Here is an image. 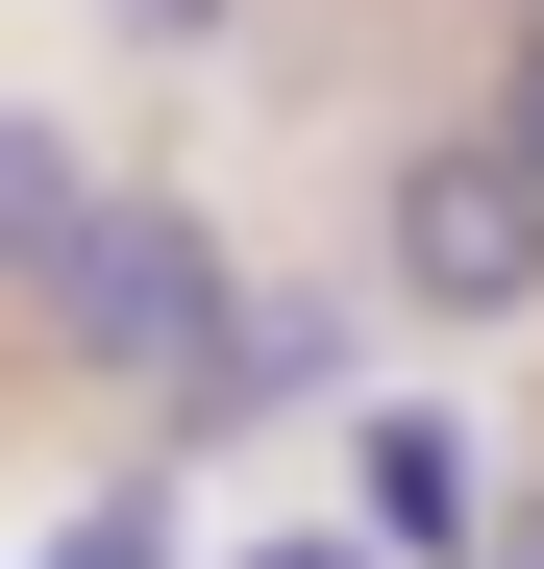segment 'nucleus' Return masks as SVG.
<instances>
[{
	"instance_id": "obj_1",
	"label": "nucleus",
	"mask_w": 544,
	"mask_h": 569,
	"mask_svg": "<svg viewBox=\"0 0 544 569\" xmlns=\"http://www.w3.org/2000/svg\"><path fill=\"white\" fill-rule=\"evenodd\" d=\"M26 322H50L74 371H124V397L199 421V371H223V322H248L223 199H74V223H50V272H26Z\"/></svg>"
},
{
	"instance_id": "obj_2",
	"label": "nucleus",
	"mask_w": 544,
	"mask_h": 569,
	"mask_svg": "<svg viewBox=\"0 0 544 569\" xmlns=\"http://www.w3.org/2000/svg\"><path fill=\"white\" fill-rule=\"evenodd\" d=\"M372 272H396L421 322H544V173L495 124H421L396 199H372Z\"/></svg>"
},
{
	"instance_id": "obj_3",
	"label": "nucleus",
	"mask_w": 544,
	"mask_h": 569,
	"mask_svg": "<svg viewBox=\"0 0 544 569\" xmlns=\"http://www.w3.org/2000/svg\"><path fill=\"white\" fill-rule=\"evenodd\" d=\"M471 520H495L471 397H372V421H346V545H396V569H471Z\"/></svg>"
},
{
	"instance_id": "obj_4",
	"label": "nucleus",
	"mask_w": 544,
	"mask_h": 569,
	"mask_svg": "<svg viewBox=\"0 0 544 569\" xmlns=\"http://www.w3.org/2000/svg\"><path fill=\"white\" fill-rule=\"evenodd\" d=\"M74 199H100V173H74L26 100H0V272H50V223H74Z\"/></svg>"
},
{
	"instance_id": "obj_5",
	"label": "nucleus",
	"mask_w": 544,
	"mask_h": 569,
	"mask_svg": "<svg viewBox=\"0 0 544 569\" xmlns=\"http://www.w3.org/2000/svg\"><path fill=\"white\" fill-rule=\"evenodd\" d=\"M26 569H173V496H149V470H124V496H74V520H50Z\"/></svg>"
},
{
	"instance_id": "obj_6",
	"label": "nucleus",
	"mask_w": 544,
	"mask_h": 569,
	"mask_svg": "<svg viewBox=\"0 0 544 569\" xmlns=\"http://www.w3.org/2000/svg\"><path fill=\"white\" fill-rule=\"evenodd\" d=\"M495 149L544 173V0H520V74H495Z\"/></svg>"
},
{
	"instance_id": "obj_7",
	"label": "nucleus",
	"mask_w": 544,
	"mask_h": 569,
	"mask_svg": "<svg viewBox=\"0 0 544 569\" xmlns=\"http://www.w3.org/2000/svg\"><path fill=\"white\" fill-rule=\"evenodd\" d=\"M471 569H544V496H495V520H471Z\"/></svg>"
},
{
	"instance_id": "obj_8",
	"label": "nucleus",
	"mask_w": 544,
	"mask_h": 569,
	"mask_svg": "<svg viewBox=\"0 0 544 569\" xmlns=\"http://www.w3.org/2000/svg\"><path fill=\"white\" fill-rule=\"evenodd\" d=\"M100 26H149V50H199V26H223V0H100Z\"/></svg>"
},
{
	"instance_id": "obj_9",
	"label": "nucleus",
	"mask_w": 544,
	"mask_h": 569,
	"mask_svg": "<svg viewBox=\"0 0 544 569\" xmlns=\"http://www.w3.org/2000/svg\"><path fill=\"white\" fill-rule=\"evenodd\" d=\"M248 569H372V545H346V520H298V545H248Z\"/></svg>"
}]
</instances>
